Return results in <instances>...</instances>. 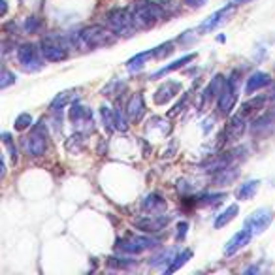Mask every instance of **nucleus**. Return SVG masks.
<instances>
[{
  "label": "nucleus",
  "mask_w": 275,
  "mask_h": 275,
  "mask_svg": "<svg viewBox=\"0 0 275 275\" xmlns=\"http://www.w3.org/2000/svg\"><path fill=\"white\" fill-rule=\"evenodd\" d=\"M232 2H234V4H247V2H251V0H232Z\"/></svg>",
  "instance_id": "obj_38"
},
{
  "label": "nucleus",
  "mask_w": 275,
  "mask_h": 275,
  "mask_svg": "<svg viewBox=\"0 0 275 275\" xmlns=\"http://www.w3.org/2000/svg\"><path fill=\"white\" fill-rule=\"evenodd\" d=\"M42 124V123H40ZM34 126L30 136L23 138V149L25 153L32 157V159H38L42 157L46 149H48V134H46V126Z\"/></svg>",
  "instance_id": "obj_2"
},
{
  "label": "nucleus",
  "mask_w": 275,
  "mask_h": 275,
  "mask_svg": "<svg viewBox=\"0 0 275 275\" xmlns=\"http://www.w3.org/2000/svg\"><path fill=\"white\" fill-rule=\"evenodd\" d=\"M40 53H42V51H38L34 44H23V46L17 49V60H19V64L25 68V70L36 72V70L42 68Z\"/></svg>",
  "instance_id": "obj_9"
},
{
  "label": "nucleus",
  "mask_w": 275,
  "mask_h": 275,
  "mask_svg": "<svg viewBox=\"0 0 275 275\" xmlns=\"http://www.w3.org/2000/svg\"><path fill=\"white\" fill-rule=\"evenodd\" d=\"M190 256H192V253H190L189 249H185V251H183L181 255H177V256H175V258H173V262H171L170 268H168L166 272H168V274H171V272H177V270H179L181 266H185V264H187V260H189Z\"/></svg>",
  "instance_id": "obj_25"
},
{
  "label": "nucleus",
  "mask_w": 275,
  "mask_h": 275,
  "mask_svg": "<svg viewBox=\"0 0 275 275\" xmlns=\"http://www.w3.org/2000/svg\"><path fill=\"white\" fill-rule=\"evenodd\" d=\"M25 29L29 30V32H36V30L40 29V23L34 17H30V19H27V23H25Z\"/></svg>",
  "instance_id": "obj_34"
},
{
  "label": "nucleus",
  "mask_w": 275,
  "mask_h": 275,
  "mask_svg": "<svg viewBox=\"0 0 275 275\" xmlns=\"http://www.w3.org/2000/svg\"><path fill=\"white\" fill-rule=\"evenodd\" d=\"M72 96H74V91H66V93H60V95L51 102V110H58V106L60 108H64V106L72 100Z\"/></svg>",
  "instance_id": "obj_29"
},
{
  "label": "nucleus",
  "mask_w": 275,
  "mask_h": 275,
  "mask_svg": "<svg viewBox=\"0 0 275 275\" xmlns=\"http://www.w3.org/2000/svg\"><path fill=\"white\" fill-rule=\"evenodd\" d=\"M272 220H274V211L268 208H260L245 219V228L251 230L253 234H262L272 224Z\"/></svg>",
  "instance_id": "obj_8"
},
{
  "label": "nucleus",
  "mask_w": 275,
  "mask_h": 275,
  "mask_svg": "<svg viewBox=\"0 0 275 275\" xmlns=\"http://www.w3.org/2000/svg\"><path fill=\"white\" fill-rule=\"evenodd\" d=\"M157 243H159L157 239L147 236H126L117 241V249L121 253H126V255H140L147 249L157 247Z\"/></svg>",
  "instance_id": "obj_4"
},
{
  "label": "nucleus",
  "mask_w": 275,
  "mask_h": 275,
  "mask_svg": "<svg viewBox=\"0 0 275 275\" xmlns=\"http://www.w3.org/2000/svg\"><path fill=\"white\" fill-rule=\"evenodd\" d=\"M108 27L113 30L115 34H130L136 27L134 23V15H130V11L124 10V8H115L108 15Z\"/></svg>",
  "instance_id": "obj_3"
},
{
  "label": "nucleus",
  "mask_w": 275,
  "mask_h": 275,
  "mask_svg": "<svg viewBox=\"0 0 275 275\" xmlns=\"http://www.w3.org/2000/svg\"><path fill=\"white\" fill-rule=\"evenodd\" d=\"M70 38L62 40V38H55V36H49V38L44 40L42 44V57L49 60V62H58V60H64L68 57L66 53V46Z\"/></svg>",
  "instance_id": "obj_6"
},
{
  "label": "nucleus",
  "mask_w": 275,
  "mask_h": 275,
  "mask_svg": "<svg viewBox=\"0 0 275 275\" xmlns=\"http://www.w3.org/2000/svg\"><path fill=\"white\" fill-rule=\"evenodd\" d=\"M251 237H253V232H251V230H247V228H243L241 232H237L236 236L232 237V239L226 243V247H224V255L226 256L236 255L239 249H243L245 245H249Z\"/></svg>",
  "instance_id": "obj_14"
},
{
  "label": "nucleus",
  "mask_w": 275,
  "mask_h": 275,
  "mask_svg": "<svg viewBox=\"0 0 275 275\" xmlns=\"http://www.w3.org/2000/svg\"><path fill=\"white\" fill-rule=\"evenodd\" d=\"M196 57L194 53H189V55H185V57H181V58H177V60H173L171 64H168V66H164V68H161L159 72H155L153 74V79H159V77H162V76H166V74H171V72H175V70H179V68H183L187 62H190L192 58Z\"/></svg>",
  "instance_id": "obj_19"
},
{
  "label": "nucleus",
  "mask_w": 275,
  "mask_h": 275,
  "mask_svg": "<svg viewBox=\"0 0 275 275\" xmlns=\"http://www.w3.org/2000/svg\"><path fill=\"white\" fill-rule=\"evenodd\" d=\"M32 124V117L29 113H21L17 119H15V130H25Z\"/></svg>",
  "instance_id": "obj_31"
},
{
  "label": "nucleus",
  "mask_w": 275,
  "mask_h": 275,
  "mask_svg": "<svg viewBox=\"0 0 275 275\" xmlns=\"http://www.w3.org/2000/svg\"><path fill=\"white\" fill-rule=\"evenodd\" d=\"M11 83H15V76L11 74L10 70H6V68H4V70H2V83H0V87H2V89H6V87L11 85Z\"/></svg>",
  "instance_id": "obj_32"
},
{
  "label": "nucleus",
  "mask_w": 275,
  "mask_h": 275,
  "mask_svg": "<svg viewBox=\"0 0 275 275\" xmlns=\"http://www.w3.org/2000/svg\"><path fill=\"white\" fill-rule=\"evenodd\" d=\"M143 111H145V104H143V96L142 95H134L130 98V102L126 106V117L130 121H140L142 119Z\"/></svg>",
  "instance_id": "obj_17"
},
{
  "label": "nucleus",
  "mask_w": 275,
  "mask_h": 275,
  "mask_svg": "<svg viewBox=\"0 0 275 275\" xmlns=\"http://www.w3.org/2000/svg\"><path fill=\"white\" fill-rule=\"evenodd\" d=\"M149 57H155V49H151V51H143V53H138L134 58H130V60H128V70H130V72H134V70H140V68L143 66V62H145Z\"/></svg>",
  "instance_id": "obj_23"
},
{
  "label": "nucleus",
  "mask_w": 275,
  "mask_h": 275,
  "mask_svg": "<svg viewBox=\"0 0 275 275\" xmlns=\"http://www.w3.org/2000/svg\"><path fill=\"white\" fill-rule=\"evenodd\" d=\"M245 132V115L237 113L230 119V123L224 128V136H226V142H236L239 140Z\"/></svg>",
  "instance_id": "obj_13"
},
{
  "label": "nucleus",
  "mask_w": 275,
  "mask_h": 275,
  "mask_svg": "<svg viewBox=\"0 0 275 275\" xmlns=\"http://www.w3.org/2000/svg\"><path fill=\"white\" fill-rule=\"evenodd\" d=\"M164 208H166V202H164L162 196H159V194H149L147 198L143 200V209H145V211L157 213V211H162Z\"/></svg>",
  "instance_id": "obj_21"
},
{
  "label": "nucleus",
  "mask_w": 275,
  "mask_h": 275,
  "mask_svg": "<svg viewBox=\"0 0 275 275\" xmlns=\"http://www.w3.org/2000/svg\"><path fill=\"white\" fill-rule=\"evenodd\" d=\"M173 255H175V251H173V249H168V251L164 249V251H161V255L153 256L151 260H149V264L151 266H161V264H164V262H170V260L175 258Z\"/></svg>",
  "instance_id": "obj_26"
},
{
  "label": "nucleus",
  "mask_w": 275,
  "mask_h": 275,
  "mask_svg": "<svg viewBox=\"0 0 275 275\" xmlns=\"http://www.w3.org/2000/svg\"><path fill=\"white\" fill-rule=\"evenodd\" d=\"M187 228H189V224L187 222H179V226H177V239H185V236H187Z\"/></svg>",
  "instance_id": "obj_36"
},
{
  "label": "nucleus",
  "mask_w": 275,
  "mask_h": 275,
  "mask_svg": "<svg viewBox=\"0 0 275 275\" xmlns=\"http://www.w3.org/2000/svg\"><path fill=\"white\" fill-rule=\"evenodd\" d=\"M266 102V96H258V98H253V100H249V102H245V104L241 106V110H239V113L241 115H249L253 113V111H256V110H260L262 106H264Z\"/></svg>",
  "instance_id": "obj_24"
},
{
  "label": "nucleus",
  "mask_w": 275,
  "mask_h": 275,
  "mask_svg": "<svg viewBox=\"0 0 275 275\" xmlns=\"http://www.w3.org/2000/svg\"><path fill=\"white\" fill-rule=\"evenodd\" d=\"M111 44H115V34L111 30L106 29V27H100V25L87 27V29L79 32V48L96 49L111 46Z\"/></svg>",
  "instance_id": "obj_1"
},
{
  "label": "nucleus",
  "mask_w": 275,
  "mask_h": 275,
  "mask_svg": "<svg viewBox=\"0 0 275 275\" xmlns=\"http://www.w3.org/2000/svg\"><path fill=\"white\" fill-rule=\"evenodd\" d=\"M132 15H134V23H136L138 27L149 29V27H153L157 21L161 19L162 10L157 4H153V2H143V4H138V6H136V10H134Z\"/></svg>",
  "instance_id": "obj_5"
},
{
  "label": "nucleus",
  "mask_w": 275,
  "mask_h": 275,
  "mask_svg": "<svg viewBox=\"0 0 275 275\" xmlns=\"http://www.w3.org/2000/svg\"><path fill=\"white\" fill-rule=\"evenodd\" d=\"M234 8H236V4L232 2L230 6H226V8H222V10L215 11L213 15H209L208 19L202 21V25L198 27V32H200V34H206V32H209V30L217 29L219 25H222V23L228 19V15L234 11Z\"/></svg>",
  "instance_id": "obj_11"
},
{
  "label": "nucleus",
  "mask_w": 275,
  "mask_h": 275,
  "mask_svg": "<svg viewBox=\"0 0 275 275\" xmlns=\"http://www.w3.org/2000/svg\"><path fill=\"white\" fill-rule=\"evenodd\" d=\"M226 85V79L224 76H215L211 79V83L208 85V89L204 91V100H213V98H219V95L222 93V89Z\"/></svg>",
  "instance_id": "obj_18"
},
{
  "label": "nucleus",
  "mask_w": 275,
  "mask_h": 275,
  "mask_svg": "<svg viewBox=\"0 0 275 275\" xmlns=\"http://www.w3.org/2000/svg\"><path fill=\"white\" fill-rule=\"evenodd\" d=\"M236 175H237V171L234 170V168H222V170H219L215 181H217L219 185H224V183H230V181L236 179Z\"/></svg>",
  "instance_id": "obj_28"
},
{
  "label": "nucleus",
  "mask_w": 275,
  "mask_h": 275,
  "mask_svg": "<svg viewBox=\"0 0 275 275\" xmlns=\"http://www.w3.org/2000/svg\"><path fill=\"white\" fill-rule=\"evenodd\" d=\"M237 211H239V208H237L236 204H232V206H228L222 213H219L217 219H215V228H222L226 226L230 220H234L237 215Z\"/></svg>",
  "instance_id": "obj_20"
},
{
  "label": "nucleus",
  "mask_w": 275,
  "mask_h": 275,
  "mask_svg": "<svg viewBox=\"0 0 275 275\" xmlns=\"http://www.w3.org/2000/svg\"><path fill=\"white\" fill-rule=\"evenodd\" d=\"M272 83V77L264 74V72H255L253 76L247 79L245 83V95H253L256 91H260V89H264Z\"/></svg>",
  "instance_id": "obj_16"
},
{
  "label": "nucleus",
  "mask_w": 275,
  "mask_h": 275,
  "mask_svg": "<svg viewBox=\"0 0 275 275\" xmlns=\"http://www.w3.org/2000/svg\"><path fill=\"white\" fill-rule=\"evenodd\" d=\"M70 119H72V123L74 126H77V130H81V132H93V113H91V110H87L83 106L79 104H74L72 106V110H70Z\"/></svg>",
  "instance_id": "obj_10"
},
{
  "label": "nucleus",
  "mask_w": 275,
  "mask_h": 275,
  "mask_svg": "<svg viewBox=\"0 0 275 275\" xmlns=\"http://www.w3.org/2000/svg\"><path fill=\"white\" fill-rule=\"evenodd\" d=\"M102 119H104V126H108V130H117V119H115V111H111L110 108H102L100 110Z\"/></svg>",
  "instance_id": "obj_27"
},
{
  "label": "nucleus",
  "mask_w": 275,
  "mask_h": 275,
  "mask_svg": "<svg viewBox=\"0 0 275 275\" xmlns=\"http://www.w3.org/2000/svg\"><path fill=\"white\" fill-rule=\"evenodd\" d=\"M226 198V194L224 192H219V194H204V196H200V206H209V204H217L220 200Z\"/></svg>",
  "instance_id": "obj_30"
},
{
  "label": "nucleus",
  "mask_w": 275,
  "mask_h": 275,
  "mask_svg": "<svg viewBox=\"0 0 275 275\" xmlns=\"http://www.w3.org/2000/svg\"><path fill=\"white\" fill-rule=\"evenodd\" d=\"M187 100H189V95H185V98H183V102H179V104H177L175 108H173V110H171V111H170V117H175V115L179 113L181 110L185 108V104H187Z\"/></svg>",
  "instance_id": "obj_35"
},
{
  "label": "nucleus",
  "mask_w": 275,
  "mask_h": 275,
  "mask_svg": "<svg viewBox=\"0 0 275 275\" xmlns=\"http://www.w3.org/2000/svg\"><path fill=\"white\" fill-rule=\"evenodd\" d=\"M256 189H258V181H247L243 183L239 189L236 190V196L237 200H249L255 196Z\"/></svg>",
  "instance_id": "obj_22"
},
{
  "label": "nucleus",
  "mask_w": 275,
  "mask_h": 275,
  "mask_svg": "<svg viewBox=\"0 0 275 275\" xmlns=\"http://www.w3.org/2000/svg\"><path fill=\"white\" fill-rule=\"evenodd\" d=\"M236 72L232 74V76L226 79V85H224V89H222V93L219 95L217 98V104H219V111L222 115H228L232 113V110H234V106H236L237 102V89H236Z\"/></svg>",
  "instance_id": "obj_7"
},
{
  "label": "nucleus",
  "mask_w": 275,
  "mask_h": 275,
  "mask_svg": "<svg viewBox=\"0 0 275 275\" xmlns=\"http://www.w3.org/2000/svg\"><path fill=\"white\" fill-rule=\"evenodd\" d=\"M171 51H173V44L168 42V44H164L161 48L155 49V57H164V55H170Z\"/></svg>",
  "instance_id": "obj_33"
},
{
  "label": "nucleus",
  "mask_w": 275,
  "mask_h": 275,
  "mask_svg": "<svg viewBox=\"0 0 275 275\" xmlns=\"http://www.w3.org/2000/svg\"><path fill=\"white\" fill-rule=\"evenodd\" d=\"M206 0H185V4H189V6H202Z\"/></svg>",
  "instance_id": "obj_37"
},
{
  "label": "nucleus",
  "mask_w": 275,
  "mask_h": 275,
  "mask_svg": "<svg viewBox=\"0 0 275 275\" xmlns=\"http://www.w3.org/2000/svg\"><path fill=\"white\" fill-rule=\"evenodd\" d=\"M168 222H170V217H166V215H147V217L136 219L134 220V224L140 228V230H143V232H147V234L161 232Z\"/></svg>",
  "instance_id": "obj_12"
},
{
  "label": "nucleus",
  "mask_w": 275,
  "mask_h": 275,
  "mask_svg": "<svg viewBox=\"0 0 275 275\" xmlns=\"http://www.w3.org/2000/svg\"><path fill=\"white\" fill-rule=\"evenodd\" d=\"M181 91V83L179 81H166L164 85L155 93V104L164 106L166 102H170L173 96L177 95Z\"/></svg>",
  "instance_id": "obj_15"
}]
</instances>
